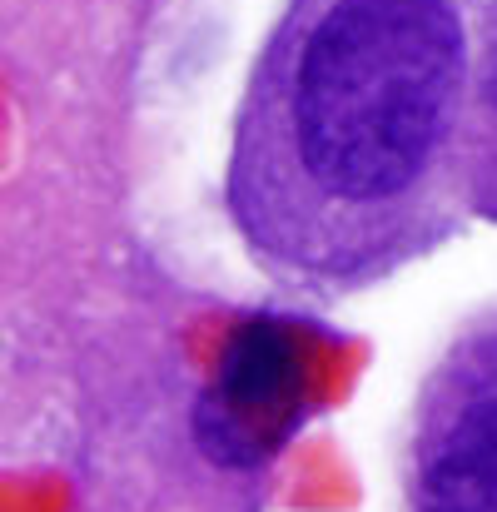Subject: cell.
<instances>
[{"label":"cell","mask_w":497,"mask_h":512,"mask_svg":"<svg viewBox=\"0 0 497 512\" xmlns=\"http://www.w3.org/2000/svg\"><path fill=\"white\" fill-rule=\"evenodd\" d=\"M463 70L448 0H338L304 45L294 125L309 174L343 199L408 189Z\"/></svg>","instance_id":"6da1fadb"},{"label":"cell","mask_w":497,"mask_h":512,"mask_svg":"<svg viewBox=\"0 0 497 512\" xmlns=\"http://www.w3.org/2000/svg\"><path fill=\"white\" fill-rule=\"evenodd\" d=\"M304 343L279 319H249L219 358L199 428L214 458L254 463L279 448L299 418Z\"/></svg>","instance_id":"7a4b0ae2"},{"label":"cell","mask_w":497,"mask_h":512,"mask_svg":"<svg viewBox=\"0 0 497 512\" xmlns=\"http://www.w3.org/2000/svg\"><path fill=\"white\" fill-rule=\"evenodd\" d=\"M423 512H497V413L468 398L423 468Z\"/></svg>","instance_id":"3957f363"},{"label":"cell","mask_w":497,"mask_h":512,"mask_svg":"<svg viewBox=\"0 0 497 512\" xmlns=\"http://www.w3.org/2000/svg\"><path fill=\"white\" fill-rule=\"evenodd\" d=\"M473 398H483V403H488V408H493V413H497V363H493V368H488V378H483V388H478Z\"/></svg>","instance_id":"277c9868"},{"label":"cell","mask_w":497,"mask_h":512,"mask_svg":"<svg viewBox=\"0 0 497 512\" xmlns=\"http://www.w3.org/2000/svg\"><path fill=\"white\" fill-rule=\"evenodd\" d=\"M493 95H497V75H493Z\"/></svg>","instance_id":"5b68a950"}]
</instances>
